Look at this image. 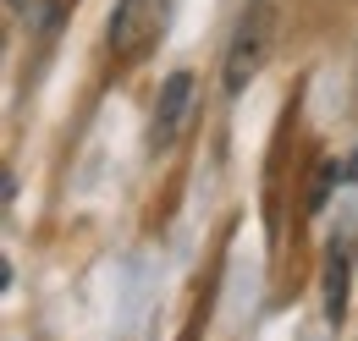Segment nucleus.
Listing matches in <instances>:
<instances>
[{"label": "nucleus", "mask_w": 358, "mask_h": 341, "mask_svg": "<svg viewBox=\"0 0 358 341\" xmlns=\"http://www.w3.org/2000/svg\"><path fill=\"white\" fill-rule=\"evenodd\" d=\"M11 6H17V0H11Z\"/></svg>", "instance_id": "5"}, {"label": "nucleus", "mask_w": 358, "mask_h": 341, "mask_svg": "<svg viewBox=\"0 0 358 341\" xmlns=\"http://www.w3.org/2000/svg\"><path fill=\"white\" fill-rule=\"evenodd\" d=\"M348 264H353V237H331V259H325V314L342 325L348 314Z\"/></svg>", "instance_id": "4"}, {"label": "nucleus", "mask_w": 358, "mask_h": 341, "mask_svg": "<svg viewBox=\"0 0 358 341\" xmlns=\"http://www.w3.org/2000/svg\"><path fill=\"white\" fill-rule=\"evenodd\" d=\"M187 99H193V78H187V72H171L166 88H160V99H155V127H149V143H155V149L177 143L182 122H187Z\"/></svg>", "instance_id": "3"}, {"label": "nucleus", "mask_w": 358, "mask_h": 341, "mask_svg": "<svg viewBox=\"0 0 358 341\" xmlns=\"http://www.w3.org/2000/svg\"><path fill=\"white\" fill-rule=\"evenodd\" d=\"M160 22H166V0H122L110 11V50L122 61H133L138 50L160 34Z\"/></svg>", "instance_id": "2"}, {"label": "nucleus", "mask_w": 358, "mask_h": 341, "mask_svg": "<svg viewBox=\"0 0 358 341\" xmlns=\"http://www.w3.org/2000/svg\"><path fill=\"white\" fill-rule=\"evenodd\" d=\"M270 44H275V6L270 0H248V11L237 17V34H231V50H226V88H248V78L265 66Z\"/></svg>", "instance_id": "1"}]
</instances>
